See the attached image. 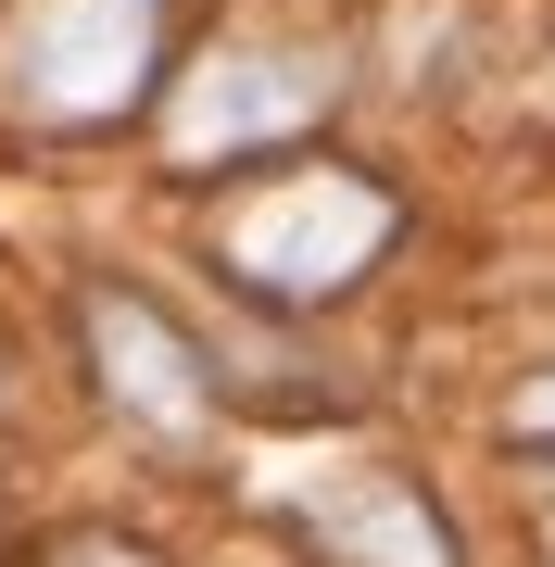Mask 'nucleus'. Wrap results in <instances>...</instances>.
Listing matches in <instances>:
<instances>
[{
    "instance_id": "f257e3e1",
    "label": "nucleus",
    "mask_w": 555,
    "mask_h": 567,
    "mask_svg": "<svg viewBox=\"0 0 555 567\" xmlns=\"http://www.w3.org/2000/svg\"><path fill=\"white\" fill-rule=\"evenodd\" d=\"M379 240H391V189L353 177V164L266 177V189H240V203H227V227H215L227 278L266 290V303H329V290H341Z\"/></svg>"
},
{
    "instance_id": "39448f33",
    "label": "nucleus",
    "mask_w": 555,
    "mask_h": 567,
    "mask_svg": "<svg viewBox=\"0 0 555 567\" xmlns=\"http://www.w3.org/2000/svg\"><path fill=\"white\" fill-rule=\"evenodd\" d=\"M316 543H329L341 567H454L442 517L417 505L404 480H329L316 492Z\"/></svg>"
},
{
    "instance_id": "423d86ee",
    "label": "nucleus",
    "mask_w": 555,
    "mask_h": 567,
    "mask_svg": "<svg viewBox=\"0 0 555 567\" xmlns=\"http://www.w3.org/2000/svg\"><path fill=\"white\" fill-rule=\"evenodd\" d=\"M63 567H140V555H126V543H76V555H63Z\"/></svg>"
},
{
    "instance_id": "f03ea898",
    "label": "nucleus",
    "mask_w": 555,
    "mask_h": 567,
    "mask_svg": "<svg viewBox=\"0 0 555 567\" xmlns=\"http://www.w3.org/2000/svg\"><path fill=\"white\" fill-rule=\"evenodd\" d=\"M152 39H165V0H25L0 39V89L39 126H102L152 89Z\"/></svg>"
},
{
    "instance_id": "0eeeda50",
    "label": "nucleus",
    "mask_w": 555,
    "mask_h": 567,
    "mask_svg": "<svg viewBox=\"0 0 555 567\" xmlns=\"http://www.w3.org/2000/svg\"><path fill=\"white\" fill-rule=\"evenodd\" d=\"M517 429H555V379H543V391H531V404H517Z\"/></svg>"
},
{
    "instance_id": "7ed1b4c3",
    "label": "nucleus",
    "mask_w": 555,
    "mask_h": 567,
    "mask_svg": "<svg viewBox=\"0 0 555 567\" xmlns=\"http://www.w3.org/2000/svg\"><path fill=\"white\" fill-rule=\"evenodd\" d=\"M89 353H102V391H114L126 416H152V429H203L215 379H203V353H189L152 303L102 290V303H89Z\"/></svg>"
},
{
    "instance_id": "20e7f679",
    "label": "nucleus",
    "mask_w": 555,
    "mask_h": 567,
    "mask_svg": "<svg viewBox=\"0 0 555 567\" xmlns=\"http://www.w3.org/2000/svg\"><path fill=\"white\" fill-rule=\"evenodd\" d=\"M329 89H316V63L304 51H227L203 63V89L165 114V140L177 152H227V140H266V126H304Z\"/></svg>"
}]
</instances>
